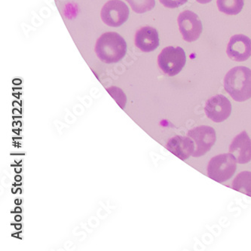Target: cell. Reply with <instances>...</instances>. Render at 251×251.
<instances>
[{
    "label": "cell",
    "instance_id": "6da1fadb",
    "mask_svg": "<svg viewBox=\"0 0 251 251\" xmlns=\"http://www.w3.org/2000/svg\"><path fill=\"white\" fill-rule=\"evenodd\" d=\"M224 88L237 102L251 98V70L240 66L230 70L224 78Z\"/></svg>",
    "mask_w": 251,
    "mask_h": 251
},
{
    "label": "cell",
    "instance_id": "7a4b0ae2",
    "mask_svg": "<svg viewBox=\"0 0 251 251\" xmlns=\"http://www.w3.org/2000/svg\"><path fill=\"white\" fill-rule=\"evenodd\" d=\"M127 51V44L119 33L108 32L103 33L96 43L95 52L98 58L106 64L121 61Z\"/></svg>",
    "mask_w": 251,
    "mask_h": 251
},
{
    "label": "cell",
    "instance_id": "3957f363",
    "mask_svg": "<svg viewBox=\"0 0 251 251\" xmlns=\"http://www.w3.org/2000/svg\"><path fill=\"white\" fill-rule=\"evenodd\" d=\"M237 162L231 153L220 154L211 158L207 165V176L217 183L231 179L237 169Z\"/></svg>",
    "mask_w": 251,
    "mask_h": 251
},
{
    "label": "cell",
    "instance_id": "277c9868",
    "mask_svg": "<svg viewBox=\"0 0 251 251\" xmlns=\"http://www.w3.org/2000/svg\"><path fill=\"white\" fill-rule=\"evenodd\" d=\"M186 62V56L181 47L168 46L158 57L160 70L168 76H175L181 72Z\"/></svg>",
    "mask_w": 251,
    "mask_h": 251
},
{
    "label": "cell",
    "instance_id": "5b68a950",
    "mask_svg": "<svg viewBox=\"0 0 251 251\" xmlns=\"http://www.w3.org/2000/svg\"><path fill=\"white\" fill-rule=\"evenodd\" d=\"M187 136L193 140L195 151L193 156L199 158L210 151L217 140L216 131L212 127L207 126H199L189 130Z\"/></svg>",
    "mask_w": 251,
    "mask_h": 251
},
{
    "label": "cell",
    "instance_id": "8992f818",
    "mask_svg": "<svg viewBox=\"0 0 251 251\" xmlns=\"http://www.w3.org/2000/svg\"><path fill=\"white\" fill-rule=\"evenodd\" d=\"M102 20L109 26L118 27L127 22L129 18L127 5L120 0H110L102 8Z\"/></svg>",
    "mask_w": 251,
    "mask_h": 251
},
{
    "label": "cell",
    "instance_id": "52a82bcc",
    "mask_svg": "<svg viewBox=\"0 0 251 251\" xmlns=\"http://www.w3.org/2000/svg\"><path fill=\"white\" fill-rule=\"evenodd\" d=\"M177 22L183 39L188 43L196 41L202 33V23L199 16L189 10L179 14Z\"/></svg>",
    "mask_w": 251,
    "mask_h": 251
},
{
    "label": "cell",
    "instance_id": "ba28073f",
    "mask_svg": "<svg viewBox=\"0 0 251 251\" xmlns=\"http://www.w3.org/2000/svg\"><path fill=\"white\" fill-rule=\"evenodd\" d=\"M204 112L207 118L214 123H222L232 113V104L226 97L217 95L207 100Z\"/></svg>",
    "mask_w": 251,
    "mask_h": 251
},
{
    "label": "cell",
    "instance_id": "9c48e42d",
    "mask_svg": "<svg viewBox=\"0 0 251 251\" xmlns=\"http://www.w3.org/2000/svg\"><path fill=\"white\" fill-rule=\"evenodd\" d=\"M226 53L237 62L247 61L251 56V39L243 34L235 35L230 39Z\"/></svg>",
    "mask_w": 251,
    "mask_h": 251
},
{
    "label": "cell",
    "instance_id": "30bf717a",
    "mask_svg": "<svg viewBox=\"0 0 251 251\" xmlns=\"http://www.w3.org/2000/svg\"><path fill=\"white\" fill-rule=\"evenodd\" d=\"M229 153L241 165L251 162V139L246 131H242L233 139L229 146Z\"/></svg>",
    "mask_w": 251,
    "mask_h": 251
},
{
    "label": "cell",
    "instance_id": "8fae6325",
    "mask_svg": "<svg viewBox=\"0 0 251 251\" xmlns=\"http://www.w3.org/2000/svg\"><path fill=\"white\" fill-rule=\"evenodd\" d=\"M165 147L169 152L183 161L193 155L195 151L194 142L188 136H175L168 140Z\"/></svg>",
    "mask_w": 251,
    "mask_h": 251
},
{
    "label": "cell",
    "instance_id": "7c38bea8",
    "mask_svg": "<svg viewBox=\"0 0 251 251\" xmlns=\"http://www.w3.org/2000/svg\"><path fill=\"white\" fill-rule=\"evenodd\" d=\"M135 45L144 52L155 51L159 46V36L156 29L148 26L140 28L136 33Z\"/></svg>",
    "mask_w": 251,
    "mask_h": 251
},
{
    "label": "cell",
    "instance_id": "4fadbf2b",
    "mask_svg": "<svg viewBox=\"0 0 251 251\" xmlns=\"http://www.w3.org/2000/svg\"><path fill=\"white\" fill-rule=\"evenodd\" d=\"M234 190L251 197V172H242L237 175L232 183Z\"/></svg>",
    "mask_w": 251,
    "mask_h": 251
},
{
    "label": "cell",
    "instance_id": "5bb4252c",
    "mask_svg": "<svg viewBox=\"0 0 251 251\" xmlns=\"http://www.w3.org/2000/svg\"><path fill=\"white\" fill-rule=\"evenodd\" d=\"M217 7L220 12L228 15H236L242 12L245 0H217Z\"/></svg>",
    "mask_w": 251,
    "mask_h": 251
},
{
    "label": "cell",
    "instance_id": "9a60e30c",
    "mask_svg": "<svg viewBox=\"0 0 251 251\" xmlns=\"http://www.w3.org/2000/svg\"><path fill=\"white\" fill-rule=\"evenodd\" d=\"M136 13L143 14L153 9L155 0H126Z\"/></svg>",
    "mask_w": 251,
    "mask_h": 251
},
{
    "label": "cell",
    "instance_id": "2e32d148",
    "mask_svg": "<svg viewBox=\"0 0 251 251\" xmlns=\"http://www.w3.org/2000/svg\"><path fill=\"white\" fill-rule=\"evenodd\" d=\"M160 2L169 8H176L187 2L188 0H159Z\"/></svg>",
    "mask_w": 251,
    "mask_h": 251
},
{
    "label": "cell",
    "instance_id": "e0dca14e",
    "mask_svg": "<svg viewBox=\"0 0 251 251\" xmlns=\"http://www.w3.org/2000/svg\"><path fill=\"white\" fill-rule=\"evenodd\" d=\"M198 2L201 4H207L209 3V2H211L212 0H196Z\"/></svg>",
    "mask_w": 251,
    "mask_h": 251
},
{
    "label": "cell",
    "instance_id": "ac0fdd59",
    "mask_svg": "<svg viewBox=\"0 0 251 251\" xmlns=\"http://www.w3.org/2000/svg\"><path fill=\"white\" fill-rule=\"evenodd\" d=\"M20 218H21V217H17V219H16V220H21V219H20Z\"/></svg>",
    "mask_w": 251,
    "mask_h": 251
}]
</instances>
